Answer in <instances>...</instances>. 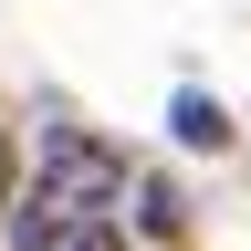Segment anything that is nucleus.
<instances>
[{"label": "nucleus", "instance_id": "2", "mask_svg": "<svg viewBox=\"0 0 251 251\" xmlns=\"http://www.w3.org/2000/svg\"><path fill=\"white\" fill-rule=\"evenodd\" d=\"M168 126H178V147H230V105H220V94H178V105H168Z\"/></svg>", "mask_w": 251, "mask_h": 251}, {"label": "nucleus", "instance_id": "1", "mask_svg": "<svg viewBox=\"0 0 251 251\" xmlns=\"http://www.w3.org/2000/svg\"><path fill=\"white\" fill-rule=\"evenodd\" d=\"M126 199V157L94 136V126H42V168L11 188V251H63L74 230H94Z\"/></svg>", "mask_w": 251, "mask_h": 251}, {"label": "nucleus", "instance_id": "4", "mask_svg": "<svg viewBox=\"0 0 251 251\" xmlns=\"http://www.w3.org/2000/svg\"><path fill=\"white\" fill-rule=\"evenodd\" d=\"M63 251H126V241L105 230V220H94V230H74V241H63Z\"/></svg>", "mask_w": 251, "mask_h": 251}, {"label": "nucleus", "instance_id": "3", "mask_svg": "<svg viewBox=\"0 0 251 251\" xmlns=\"http://www.w3.org/2000/svg\"><path fill=\"white\" fill-rule=\"evenodd\" d=\"M11 188H21V157H11V126H0V209H11Z\"/></svg>", "mask_w": 251, "mask_h": 251}]
</instances>
